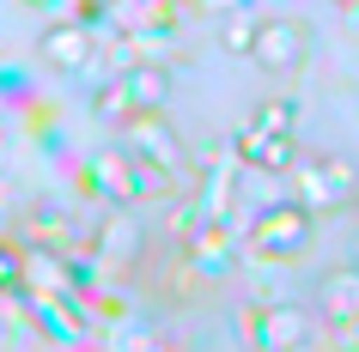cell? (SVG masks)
<instances>
[{
	"instance_id": "obj_1",
	"label": "cell",
	"mask_w": 359,
	"mask_h": 352,
	"mask_svg": "<svg viewBox=\"0 0 359 352\" xmlns=\"http://www.w3.org/2000/svg\"><path fill=\"white\" fill-rule=\"evenodd\" d=\"M292 122H299L292 104H262L250 115V128L238 134V158L256 170H286L292 164Z\"/></svg>"
},
{
	"instance_id": "obj_2",
	"label": "cell",
	"mask_w": 359,
	"mask_h": 352,
	"mask_svg": "<svg viewBox=\"0 0 359 352\" xmlns=\"http://www.w3.org/2000/svg\"><path fill=\"white\" fill-rule=\"evenodd\" d=\"M165 97H170L165 67H134V73L110 79V85L97 92V115H110V122L128 128L134 115H158V110H165Z\"/></svg>"
},
{
	"instance_id": "obj_3",
	"label": "cell",
	"mask_w": 359,
	"mask_h": 352,
	"mask_svg": "<svg viewBox=\"0 0 359 352\" xmlns=\"http://www.w3.org/2000/svg\"><path fill=\"white\" fill-rule=\"evenodd\" d=\"M122 152H128L134 164L158 170L165 183H177V170H183V140H177L158 115H134L128 128H122Z\"/></svg>"
},
{
	"instance_id": "obj_4",
	"label": "cell",
	"mask_w": 359,
	"mask_h": 352,
	"mask_svg": "<svg viewBox=\"0 0 359 352\" xmlns=\"http://www.w3.org/2000/svg\"><path fill=\"white\" fill-rule=\"evenodd\" d=\"M92 188L116 195V201H158V195H170L165 176L147 170V164H134L128 152H104V158L92 164Z\"/></svg>"
},
{
	"instance_id": "obj_5",
	"label": "cell",
	"mask_w": 359,
	"mask_h": 352,
	"mask_svg": "<svg viewBox=\"0 0 359 352\" xmlns=\"http://www.w3.org/2000/svg\"><path fill=\"white\" fill-rule=\"evenodd\" d=\"M304 49H311V37H304L299 19H262L256 31H250V61L268 67V73H292V67H304Z\"/></svg>"
},
{
	"instance_id": "obj_6",
	"label": "cell",
	"mask_w": 359,
	"mask_h": 352,
	"mask_svg": "<svg viewBox=\"0 0 359 352\" xmlns=\"http://www.w3.org/2000/svg\"><path fill=\"white\" fill-rule=\"evenodd\" d=\"M250 237H256V249H262V255L292 261V255H304V249H311V213H304V206H268L262 219L250 225Z\"/></svg>"
},
{
	"instance_id": "obj_7",
	"label": "cell",
	"mask_w": 359,
	"mask_h": 352,
	"mask_svg": "<svg viewBox=\"0 0 359 352\" xmlns=\"http://www.w3.org/2000/svg\"><path fill=\"white\" fill-rule=\"evenodd\" d=\"M244 334H250L256 352H299L304 334H311V322H304V310H292V304H262V310H250Z\"/></svg>"
},
{
	"instance_id": "obj_8",
	"label": "cell",
	"mask_w": 359,
	"mask_h": 352,
	"mask_svg": "<svg viewBox=\"0 0 359 352\" xmlns=\"http://www.w3.org/2000/svg\"><path fill=\"white\" fill-rule=\"evenodd\" d=\"M353 195V164L347 158H311L299 170V201L304 206H347Z\"/></svg>"
},
{
	"instance_id": "obj_9",
	"label": "cell",
	"mask_w": 359,
	"mask_h": 352,
	"mask_svg": "<svg viewBox=\"0 0 359 352\" xmlns=\"http://www.w3.org/2000/svg\"><path fill=\"white\" fill-rule=\"evenodd\" d=\"M43 55L55 61V67H86V55H92L86 24H55V31H43Z\"/></svg>"
},
{
	"instance_id": "obj_10",
	"label": "cell",
	"mask_w": 359,
	"mask_h": 352,
	"mask_svg": "<svg viewBox=\"0 0 359 352\" xmlns=\"http://www.w3.org/2000/svg\"><path fill=\"white\" fill-rule=\"evenodd\" d=\"M25 279L43 286V292H67V274H61L55 255H31V261H25Z\"/></svg>"
},
{
	"instance_id": "obj_11",
	"label": "cell",
	"mask_w": 359,
	"mask_h": 352,
	"mask_svg": "<svg viewBox=\"0 0 359 352\" xmlns=\"http://www.w3.org/2000/svg\"><path fill=\"white\" fill-rule=\"evenodd\" d=\"M195 255H201V267H219L226 261V231L219 225H201L195 231Z\"/></svg>"
},
{
	"instance_id": "obj_12",
	"label": "cell",
	"mask_w": 359,
	"mask_h": 352,
	"mask_svg": "<svg viewBox=\"0 0 359 352\" xmlns=\"http://www.w3.org/2000/svg\"><path fill=\"white\" fill-rule=\"evenodd\" d=\"M13 279H19V255H13V249H0V292H6Z\"/></svg>"
}]
</instances>
